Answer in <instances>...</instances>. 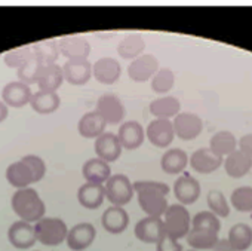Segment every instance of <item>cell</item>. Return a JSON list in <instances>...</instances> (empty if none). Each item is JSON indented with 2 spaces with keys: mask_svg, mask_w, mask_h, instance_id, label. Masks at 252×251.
Here are the masks:
<instances>
[{
  "mask_svg": "<svg viewBox=\"0 0 252 251\" xmlns=\"http://www.w3.org/2000/svg\"><path fill=\"white\" fill-rule=\"evenodd\" d=\"M212 251H234V248L231 247V244L228 242V239H220L218 244L214 247Z\"/></svg>",
  "mask_w": 252,
  "mask_h": 251,
  "instance_id": "obj_45",
  "label": "cell"
},
{
  "mask_svg": "<svg viewBox=\"0 0 252 251\" xmlns=\"http://www.w3.org/2000/svg\"><path fill=\"white\" fill-rule=\"evenodd\" d=\"M61 98L57 92L51 91H37L33 94L30 106L39 114H51L58 110Z\"/></svg>",
  "mask_w": 252,
  "mask_h": 251,
  "instance_id": "obj_31",
  "label": "cell"
},
{
  "mask_svg": "<svg viewBox=\"0 0 252 251\" xmlns=\"http://www.w3.org/2000/svg\"><path fill=\"white\" fill-rule=\"evenodd\" d=\"M101 224L104 230L111 235H120L129 226V214L123 207L111 205L101 215Z\"/></svg>",
  "mask_w": 252,
  "mask_h": 251,
  "instance_id": "obj_18",
  "label": "cell"
},
{
  "mask_svg": "<svg viewBox=\"0 0 252 251\" xmlns=\"http://www.w3.org/2000/svg\"><path fill=\"white\" fill-rule=\"evenodd\" d=\"M11 205L14 213L20 217V220L27 223H37L45 217L46 205L36 189L26 187L18 189L11 199Z\"/></svg>",
  "mask_w": 252,
  "mask_h": 251,
  "instance_id": "obj_2",
  "label": "cell"
},
{
  "mask_svg": "<svg viewBox=\"0 0 252 251\" xmlns=\"http://www.w3.org/2000/svg\"><path fill=\"white\" fill-rule=\"evenodd\" d=\"M146 137L153 146L159 149H168L175 139V130L172 120L153 119L146 128Z\"/></svg>",
  "mask_w": 252,
  "mask_h": 251,
  "instance_id": "obj_7",
  "label": "cell"
},
{
  "mask_svg": "<svg viewBox=\"0 0 252 251\" xmlns=\"http://www.w3.org/2000/svg\"><path fill=\"white\" fill-rule=\"evenodd\" d=\"M186 239H187V244L191 247V250H196V251L214 250V247L220 241L218 233L209 232V230H197V229H191L190 233L186 236Z\"/></svg>",
  "mask_w": 252,
  "mask_h": 251,
  "instance_id": "obj_34",
  "label": "cell"
},
{
  "mask_svg": "<svg viewBox=\"0 0 252 251\" xmlns=\"http://www.w3.org/2000/svg\"><path fill=\"white\" fill-rule=\"evenodd\" d=\"M67 224L58 217H43L34 224L36 238L40 244L46 247H57L67 241L68 235Z\"/></svg>",
  "mask_w": 252,
  "mask_h": 251,
  "instance_id": "obj_4",
  "label": "cell"
},
{
  "mask_svg": "<svg viewBox=\"0 0 252 251\" xmlns=\"http://www.w3.org/2000/svg\"><path fill=\"white\" fill-rule=\"evenodd\" d=\"M222 164H224V159L217 156L209 147H200L194 150L190 156V167L193 171L199 174H212Z\"/></svg>",
  "mask_w": 252,
  "mask_h": 251,
  "instance_id": "obj_19",
  "label": "cell"
},
{
  "mask_svg": "<svg viewBox=\"0 0 252 251\" xmlns=\"http://www.w3.org/2000/svg\"><path fill=\"white\" fill-rule=\"evenodd\" d=\"M64 80L70 85L82 86L91 80L92 74V64L88 60H77V61H67L63 66Z\"/></svg>",
  "mask_w": 252,
  "mask_h": 251,
  "instance_id": "obj_22",
  "label": "cell"
},
{
  "mask_svg": "<svg viewBox=\"0 0 252 251\" xmlns=\"http://www.w3.org/2000/svg\"><path fill=\"white\" fill-rule=\"evenodd\" d=\"M82 176L86 180V183L105 184L113 174H111V167L108 162L99 158H91L83 164Z\"/></svg>",
  "mask_w": 252,
  "mask_h": 251,
  "instance_id": "obj_24",
  "label": "cell"
},
{
  "mask_svg": "<svg viewBox=\"0 0 252 251\" xmlns=\"http://www.w3.org/2000/svg\"><path fill=\"white\" fill-rule=\"evenodd\" d=\"M33 54L43 66L57 64V58L60 55L58 40L48 39V40L37 42L36 45H33Z\"/></svg>",
  "mask_w": 252,
  "mask_h": 251,
  "instance_id": "obj_35",
  "label": "cell"
},
{
  "mask_svg": "<svg viewBox=\"0 0 252 251\" xmlns=\"http://www.w3.org/2000/svg\"><path fill=\"white\" fill-rule=\"evenodd\" d=\"M191 215L186 205L183 204H172L168 207L166 213L163 214V224L165 233L177 241L186 238L191 230Z\"/></svg>",
  "mask_w": 252,
  "mask_h": 251,
  "instance_id": "obj_3",
  "label": "cell"
},
{
  "mask_svg": "<svg viewBox=\"0 0 252 251\" xmlns=\"http://www.w3.org/2000/svg\"><path fill=\"white\" fill-rule=\"evenodd\" d=\"M175 137L183 142H191L197 139L203 131V120L199 114L190 111H181L172 120Z\"/></svg>",
  "mask_w": 252,
  "mask_h": 251,
  "instance_id": "obj_6",
  "label": "cell"
},
{
  "mask_svg": "<svg viewBox=\"0 0 252 251\" xmlns=\"http://www.w3.org/2000/svg\"><path fill=\"white\" fill-rule=\"evenodd\" d=\"M32 97H33V94H32L30 86L20 82V80L6 83L3 86V91H2V101L8 107L21 108V107L30 104Z\"/></svg>",
  "mask_w": 252,
  "mask_h": 251,
  "instance_id": "obj_20",
  "label": "cell"
},
{
  "mask_svg": "<svg viewBox=\"0 0 252 251\" xmlns=\"http://www.w3.org/2000/svg\"><path fill=\"white\" fill-rule=\"evenodd\" d=\"M94 149H95L96 158H99L108 164L117 161L123 152V146H122L117 134H114V133H104L102 136H99L95 140Z\"/></svg>",
  "mask_w": 252,
  "mask_h": 251,
  "instance_id": "obj_16",
  "label": "cell"
},
{
  "mask_svg": "<svg viewBox=\"0 0 252 251\" xmlns=\"http://www.w3.org/2000/svg\"><path fill=\"white\" fill-rule=\"evenodd\" d=\"M146 49V40L140 33H131L126 35L117 45V54L123 60H131L141 57Z\"/></svg>",
  "mask_w": 252,
  "mask_h": 251,
  "instance_id": "obj_29",
  "label": "cell"
},
{
  "mask_svg": "<svg viewBox=\"0 0 252 251\" xmlns=\"http://www.w3.org/2000/svg\"><path fill=\"white\" fill-rule=\"evenodd\" d=\"M6 180L11 186H14L17 190L18 189H26L30 184L36 183L34 179V173L32 170V167L29 165V162L23 158L21 161L12 162L8 168H6Z\"/></svg>",
  "mask_w": 252,
  "mask_h": 251,
  "instance_id": "obj_21",
  "label": "cell"
},
{
  "mask_svg": "<svg viewBox=\"0 0 252 251\" xmlns=\"http://www.w3.org/2000/svg\"><path fill=\"white\" fill-rule=\"evenodd\" d=\"M134 233L138 241L144 244H158L166 233L162 217H144L137 221Z\"/></svg>",
  "mask_w": 252,
  "mask_h": 251,
  "instance_id": "obj_9",
  "label": "cell"
},
{
  "mask_svg": "<svg viewBox=\"0 0 252 251\" xmlns=\"http://www.w3.org/2000/svg\"><path fill=\"white\" fill-rule=\"evenodd\" d=\"M149 110L155 116V119L174 120V117L181 113V103L172 95H165L153 100L149 106Z\"/></svg>",
  "mask_w": 252,
  "mask_h": 251,
  "instance_id": "obj_28",
  "label": "cell"
},
{
  "mask_svg": "<svg viewBox=\"0 0 252 251\" xmlns=\"http://www.w3.org/2000/svg\"><path fill=\"white\" fill-rule=\"evenodd\" d=\"M9 114V110H8V106L3 103V101H0V122H3Z\"/></svg>",
  "mask_w": 252,
  "mask_h": 251,
  "instance_id": "obj_46",
  "label": "cell"
},
{
  "mask_svg": "<svg viewBox=\"0 0 252 251\" xmlns=\"http://www.w3.org/2000/svg\"><path fill=\"white\" fill-rule=\"evenodd\" d=\"M237 144H239V142L234 137V134L230 133V131H225V130L215 133L211 137V140H209V149L217 156H220L222 159H225L228 155L236 152L237 150Z\"/></svg>",
  "mask_w": 252,
  "mask_h": 251,
  "instance_id": "obj_30",
  "label": "cell"
},
{
  "mask_svg": "<svg viewBox=\"0 0 252 251\" xmlns=\"http://www.w3.org/2000/svg\"><path fill=\"white\" fill-rule=\"evenodd\" d=\"M33 46H21V48H15V49H11L5 54L3 57V61L8 67H12V69H20L24 63H27L32 57H33Z\"/></svg>",
  "mask_w": 252,
  "mask_h": 251,
  "instance_id": "obj_41",
  "label": "cell"
},
{
  "mask_svg": "<svg viewBox=\"0 0 252 251\" xmlns=\"http://www.w3.org/2000/svg\"><path fill=\"white\" fill-rule=\"evenodd\" d=\"M230 205L237 213H252V187L239 186L230 195Z\"/></svg>",
  "mask_w": 252,
  "mask_h": 251,
  "instance_id": "obj_36",
  "label": "cell"
},
{
  "mask_svg": "<svg viewBox=\"0 0 252 251\" xmlns=\"http://www.w3.org/2000/svg\"><path fill=\"white\" fill-rule=\"evenodd\" d=\"M105 186V199L111 202V205L123 207L129 204L135 195L134 183L125 174H113Z\"/></svg>",
  "mask_w": 252,
  "mask_h": 251,
  "instance_id": "obj_5",
  "label": "cell"
},
{
  "mask_svg": "<svg viewBox=\"0 0 252 251\" xmlns=\"http://www.w3.org/2000/svg\"><path fill=\"white\" fill-rule=\"evenodd\" d=\"M24 159L29 162V165L32 167L33 173H34V179H36V183L40 181L45 174H46V164L42 158L36 156V155H26Z\"/></svg>",
  "mask_w": 252,
  "mask_h": 251,
  "instance_id": "obj_42",
  "label": "cell"
},
{
  "mask_svg": "<svg viewBox=\"0 0 252 251\" xmlns=\"http://www.w3.org/2000/svg\"><path fill=\"white\" fill-rule=\"evenodd\" d=\"M189 251H196V250H189Z\"/></svg>",
  "mask_w": 252,
  "mask_h": 251,
  "instance_id": "obj_47",
  "label": "cell"
},
{
  "mask_svg": "<svg viewBox=\"0 0 252 251\" xmlns=\"http://www.w3.org/2000/svg\"><path fill=\"white\" fill-rule=\"evenodd\" d=\"M117 137H119L123 149H126V150H137L138 147L143 146L144 140L147 139L144 127L137 120L123 122L119 127Z\"/></svg>",
  "mask_w": 252,
  "mask_h": 251,
  "instance_id": "obj_12",
  "label": "cell"
},
{
  "mask_svg": "<svg viewBox=\"0 0 252 251\" xmlns=\"http://www.w3.org/2000/svg\"><path fill=\"white\" fill-rule=\"evenodd\" d=\"M206 202H208L209 211L214 213L217 217L225 218L230 215V204L221 190H211L206 195Z\"/></svg>",
  "mask_w": 252,
  "mask_h": 251,
  "instance_id": "obj_38",
  "label": "cell"
},
{
  "mask_svg": "<svg viewBox=\"0 0 252 251\" xmlns=\"http://www.w3.org/2000/svg\"><path fill=\"white\" fill-rule=\"evenodd\" d=\"M227 239L234 251H246L252 245V227L246 223H236L230 227Z\"/></svg>",
  "mask_w": 252,
  "mask_h": 251,
  "instance_id": "obj_33",
  "label": "cell"
},
{
  "mask_svg": "<svg viewBox=\"0 0 252 251\" xmlns=\"http://www.w3.org/2000/svg\"><path fill=\"white\" fill-rule=\"evenodd\" d=\"M191 229H197V230H209V232H215L220 233L221 229V221L220 217H217L214 213L208 211H200L197 213L193 220H191Z\"/></svg>",
  "mask_w": 252,
  "mask_h": 251,
  "instance_id": "obj_40",
  "label": "cell"
},
{
  "mask_svg": "<svg viewBox=\"0 0 252 251\" xmlns=\"http://www.w3.org/2000/svg\"><path fill=\"white\" fill-rule=\"evenodd\" d=\"M96 238V229L92 223L82 221L74 224L67 235V245L73 251L88 250Z\"/></svg>",
  "mask_w": 252,
  "mask_h": 251,
  "instance_id": "obj_11",
  "label": "cell"
},
{
  "mask_svg": "<svg viewBox=\"0 0 252 251\" xmlns=\"http://www.w3.org/2000/svg\"><path fill=\"white\" fill-rule=\"evenodd\" d=\"M239 150L252 158V133L245 134L239 139Z\"/></svg>",
  "mask_w": 252,
  "mask_h": 251,
  "instance_id": "obj_44",
  "label": "cell"
},
{
  "mask_svg": "<svg viewBox=\"0 0 252 251\" xmlns=\"http://www.w3.org/2000/svg\"><path fill=\"white\" fill-rule=\"evenodd\" d=\"M200 183L190 174L180 176L174 183V195L178 204L191 205L200 198Z\"/></svg>",
  "mask_w": 252,
  "mask_h": 251,
  "instance_id": "obj_17",
  "label": "cell"
},
{
  "mask_svg": "<svg viewBox=\"0 0 252 251\" xmlns=\"http://www.w3.org/2000/svg\"><path fill=\"white\" fill-rule=\"evenodd\" d=\"M107 122L104 120V117L96 111H88L85 113L77 123V131L83 139H98L99 136H102L105 133V127Z\"/></svg>",
  "mask_w": 252,
  "mask_h": 251,
  "instance_id": "obj_23",
  "label": "cell"
},
{
  "mask_svg": "<svg viewBox=\"0 0 252 251\" xmlns=\"http://www.w3.org/2000/svg\"><path fill=\"white\" fill-rule=\"evenodd\" d=\"M222 167L228 177L242 179L246 174H249V171L252 170V158L237 149L236 152H233L224 159Z\"/></svg>",
  "mask_w": 252,
  "mask_h": 251,
  "instance_id": "obj_27",
  "label": "cell"
},
{
  "mask_svg": "<svg viewBox=\"0 0 252 251\" xmlns=\"http://www.w3.org/2000/svg\"><path fill=\"white\" fill-rule=\"evenodd\" d=\"M58 48L67 61L88 60L91 54V43L82 36H64L58 40Z\"/></svg>",
  "mask_w": 252,
  "mask_h": 251,
  "instance_id": "obj_13",
  "label": "cell"
},
{
  "mask_svg": "<svg viewBox=\"0 0 252 251\" xmlns=\"http://www.w3.org/2000/svg\"><path fill=\"white\" fill-rule=\"evenodd\" d=\"M107 123L110 125H119L126 114L123 101L114 95V94H104L98 98L96 101V108H95Z\"/></svg>",
  "mask_w": 252,
  "mask_h": 251,
  "instance_id": "obj_10",
  "label": "cell"
},
{
  "mask_svg": "<svg viewBox=\"0 0 252 251\" xmlns=\"http://www.w3.org/2000/svg\"><path fill=\"white\" fill-rule=\"evenodd\" d=\"M187 165H190V156L187 155L186 150L180 149V147H172L168 149L160 159V167L163 170V173L169 174V176H177L181 174Z\"/></svg>",
  "mask_w": 252,
  "mask_h": 251,
  "instance_id": "obj_26",
  "label": "cell"
},
{
  "mask_svg": "<svg viewBox=\"0 0 252 251\" xmlns=\"http://www.w3.org/2000/svg\"><path fill=\"white\" fill-rule=\"evenodd\" d=\"M135 195L141 210L150 217H163L168 210L169 186L162 181L138 180L134 183Z\"/></svg>",
  "mask_w": 252,
  "mask_h": 251,
  "instance_id": "obj_1",
  "label": "cell"
},
{
  "mask_svg": "<svg viewBox=\"0 0 252 251\" xmlns=\"http://www.w3.org/2000/svg\"><path fill=\"white\" fill-rule=\"evenodd\" d=\"M63 82H64L63 67H60L58 64H49V66H43L37 80V86L39 91L57 92V89L63 85Z\"/></svg>",
  "mask_w": 252,
  "mask_h": 251,
  "instance_id": "obj_32",
  "label": "cell"
},
{
  "mask_svg": "<svg viewBox=\"0 0 252 251\" xmlns=\"http://www.w3.org/2000/svg\"><path fill=\"white\" fill-rule=\"evenodd\" d=\"M77 201L86 210H96L105 201V186L96 183H83L77 190Z\"/></svg>",
  "mask_w": 252,
  "mask_h": 251,
  "instance_id": "obj_25",
  "label": "cell"
},
{
  "mask_svg": "<svg viewBox=\"0 0 252 251\" xmlns=\"http://www.w3.org/2000/svg\"><path fill=\"white\" fill-rule=\"evenodd\" d=\"M159 60L153 54H143L141 57L135 58L128 66V76L132 82L144 83L152 80L155 74L159 72Z\"/></svg>",
  "mask_w": 252,
  "mask_h": 251,
  "instance_id": "obj_8",
  "label": "cell"
},
{
  "mask_svg": "<svg viewBox=\"0 0 252 251\" xmlns=\"http://www.w3.org/2000/svg\"><path fill=\"white\" fill-rule=\"evenodd\" d=\"M42 69H43V64L33 55L27 63H24L17 70L18 80L23 82V83H26V85H29V86L33 85V83H37Z\"/></svg>",
  "mask_w": 252,
  "mask_h": 251,
  "instance_id": "obj_37",
  "label": "cell"
},
{
  "mask_svg": "<svg viewBox=\"0 0 252 251\" xmlns=\"http://www.w3.org/2000/svg\"><path fill=\"white\" fill-rule=\"evenodd\" d=\"M92 74L102 85H114L122 76V66L116 58L102 57L92 64Z\"/></svg>",
  "mask_w": 252,
  "mask_h": 251,
  "instance_id": "obj_14",
  "label": "cell"
},
{
  "mask_svg": "<svg viewBox=\"0 0 252 251\" xmlns=\"http://www.w3.org/2000/svg\"><path fill=\"white\" fill-rule=\"evenodd\" d=\"M150 82H152V89L156 94H168L175 85V74L171 69L160 67Z\"/></svg>",
  "mask_w": 252,
  "mask_h": 251,
  "instance_id": "obj_39",
  "label": "cell"
},
{
  "mask_svg": "<svg viewBox=\"0 0 252 251\" xmlns=\"http://www.w3.org/2000/svg\"><path fill=\"white\" fill-rule=\"evenodd\" d=\"M156 251H184V250H183V245H181L177 239H174V238L165 235V236L156 244Z\"/></svg>",
  "mask_w": 252,
  "mask_h": 251,
  "instance_id": "obj_43",
  "label": "cell"
},
{
  "mask_svg": "<svg viewBox=\"0 0 252 251\" xmlns=\"http://www.w3.org/2000/svg\"><path fill=\"white\" fill-rule=\"evenodd\" d=\"M8 239H9L11 245L15 248L29 250L37 242L34 226H32V223L23 221V220L14 221L8 230Z\"/></svg>",
  "mask_w": 252,
  "mask_h": 251,
  "instance_id": "obj_15",
  "label": "cell"
}]
</instances>
